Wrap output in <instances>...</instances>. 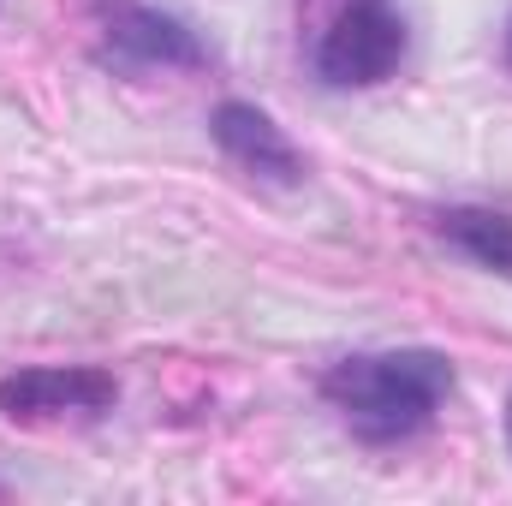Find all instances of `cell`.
I'll return each mask as SVG.
<instances>
[{
    "label": "cell",
    "instance_id": "2",
    "mask_svg": "<svg viewBox=\"0 0 512 506\" xmlns=\"http://www.w3.org/2000/svg\"><path fill=\"white\" fill-rule=\"evenodd\" d=\"M411 30L393 0H340L316 36V78L328 90H370L405 66Z\"/></svg>",
    "mask_w": 512,
    "mask_h": 506
},
{
    "label": "cell",
    "instance_id": "6",
    "mask_svg": "<svg viewBox=\"0 0 512 506\" xmlns=\"http://www.w3.org/2000/svg\"><path fill=\"white\" fill-rule=\"evenodd\" d=\"M435 233L465 251L477 268L512 280V215L507 209H483V203H459V209H441L435 215Z\"/></svg>",
    "mask_w": 512,
    "mask_h": 506
},
{
    "label": "cell",
    "instance_id": "8",
    "mask_svg": "<svg viewBox=\"0 0 512 506\" xmlns=\"http://www.w3.org/2000/svg\"><path fill=\"white\" fill-rule=\"evenodd\" d=\"M507 447H512V393H507Z\"/></svg>",
    "mask_w": 512,
    "mask_h": 506
},
{
    "label": "cell",
    "instance_id": "4",
    "mask_svg": "<svg viewBox=\"0 0 512 506\" xmlns=\"http://www.w3.org/2000/svg\"><path fill=\"white\" fill-rule=\"evenodd\" d=\"M120 381L96 364H36L0 381V417L12 423H48V417H96L114 411Z\"/></svg>",
    "mask_w": 512,
    "mask_h": 506
},
{
    "label": "cell",
    "instance_id": "1",
    "mask_svg": "<svg viewBox=\"0 0 512 506\" xmlns=\"http://www.w3.org/2000/svg\"><path fill=\"white\" fill-rule=\"evenodd\" d=\"M322 399L340 411V423L370 441L393 447L435 423V411L453 399V364L429 346H393V352H352L322 376Z\"/></svg>",
    "mask_w": 512,
    "mask_h": 506
},
{
    "label": "cell",
    "instance_id": "7",
    "mask_svg": "<svg viewBox=\"0 0 512 506\" xmlns=\"http://www.w3.org/2000/svg\"><path fill=\"white\" fill-rule=\"evenodd\" d=\"M501 60H507V72H512V18H507V42H501Z\"/></svg>",
    "mask_w": 512,
    "mask_h": 506
},
{
    "label": "cell",
    "instance_id": "5",
    "mask_svg": "<svg viewBox=\"0 0 512 506\" xmlns=\"http://www.w3.org/2000/svg\"><path fill=\"white\" fill-rule=\"evenodd\" d=\"M209 137H215V149H221L245 179H256V185H280V191H292V185L304 179V155H298V143L274 126L256 102H221V108L209 114Z\"/></svg>",
    "mask_w": 512,
    "mask_h": 506
},
{
    "label": "cell",
    "instance_id": "3",
    "mask_svg": "<svg viewBox=\"0 0 512 506\" xmlns=\"http://www.w3.org/2000/svg\"><path fill=\"white\" fill-rule=\"evenodd\" d=\"M102 42H108V60L137 66V72H203L209 66V48L197 42L185 18L137 6V0H102Z\"/></svg>",
    "mask_w": 512,
    "mask_h": 506
}]
</instances>
